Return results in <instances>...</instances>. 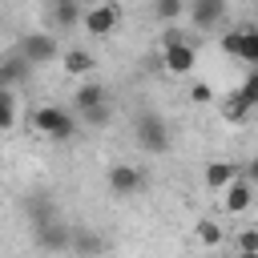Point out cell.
I'll use <instances>...</instances> for the list:
<instances>
[{
    "label": "cell",
    "instance_id": "cell-5",
    "mask_svg": "<svg viewBox=\"0 0 258 258\" xmlns=\"http://www.w3.org/2000/svg\"><path fill=\"white\" fill-rule=\"evenodd\" d=\"M105 185H109V194H113V198L129 202V198H137V194H141L145 173H141L133 161H113V165H109V173H105Z\"/></svg>",
    "mask_w": 258,
    "mask_h": 258
},
{
    "label": "cell",
    "instance_id": "cell-23",
    "mask_svg": "<svg viewBox=\"0 0 258 258\" xmlns=\"http://www.w3.org/2000/svg\"><path fill=\"white\" fill-rule=\"evenodd\" d=\"M222 52L226 56H242V28H230V32H222Z\"/></svg>",
    "mask_w": 258,
    "mask_h": 258
},
{
    "label": "cell",
    "instance_id": "cell-12",
    "mask_svg": "<svg viewBox=\"0 0 258 258\" xmlns=\"http://www.w3.org/2000/svg\"><path fill=\"white\" fill-rule=\"evenodd\" d=\"M69 254H73V258H101V254H105V238H101L97 230H89V226H77Z\"/></svg>",
    "mask_w": 258,
    "mask_h": 258
},
{
    "label": "cell",
    "instance_id": "cell-3",
    "mask_svg": "<svg viewBox=\"0 0 258 258\" xmlns=\"http://www.w3.org/2000/svg\"><path fill=\"white\" fill-rule=\"evenodd\" d=\"M133 141L145 149V153H165L169 149V125L161 113H141L133 121Z\"/></svg>",
    "mask_w": 258,
    "mask_h": 258
},
{
    "label": "cell",
    "instance_id": "cell-2",
    "mask_svg": "<svg viewBox=\"0 0 258 258\" xmlns=\"http://www.w3.org/2000/svg\"><path fill=\"white\" fill-rule=\"evenodd\" d=\"M32 129L40 137H48V141H69L77 133V117L69 109H60V105H40L32 113Z\"/></svg>",
    "mask_w": 258,
    "mask_h": 258
},
{
    "label": "cell",
    "instance_id": "cell-29",
    "mask_svg": "<svg viewBox=\"0 0 258 258\" xmlns=\"http://www.w3.org/2000/svg\"><path fill=\"white\" fill-rule=\"evenodd\" d=\"M222 258H238V254H222Z\"/></svg>",
    "mask_w": 258,
    "mask_h": 258
},
{
    "label": "cell",
    "instance_id": "cell-10",
    "mask_svg": "<svg viewBox=\"0 0 258 258\" xmlns=\"http://www.w3.org/2000/svg\"><path fill=\"white\" fill-rule=\"evenodd\" d=\"M226 16V0H189V20L194 28H218Z\"/></svg>",
    "mask_w": 258,
    "mask_h": 258
},
{
    "label": "cell",
    "instance_id": "cell-15",
    "mask_svg": "<svg viewBox=\"0 0 258 258\" xmlns=\"http://www.w3.org/2000/svg\"><path fill=\"white\" fill-rule=\"evenodd\" d=\"M194 234H198V242H202L206 250H218V246H226V226H222L218 218H198Z\"/></svg>",
    "mask_w": 258,
    "mask_h": 258
},
{
    "label": "cell",
    "instance_id": "cell-1",
    "mask_svg": "<svg viewBox=\"0 0 258 258\" xmlns=\"http://www.w3.org/2000/svg\"><path fill=\"white\" fill-rule=\"evenodd\" d=\"M161 64H165V73H173V77H189L194 64H198V40L169 24V28L161 32Z\"/></svg>",
    "mask_w": 258,
    "mask_h": 258
},
{
    "label": "cell",
    "instance_id": "cell-21",
    "mask_svg": "<svg viewBox=\"0 0 258 258\" xmlns=\"http://www.w3.org/2000/svg\"><path fill=\"white\" fill-rule=\"evenodd\" d=\"M0 125L4 129H16V93L12 89L0 93Z\"/></svg>",
    "mask_w": 258,
    "mask_h": 258
},
{
    "label": "cell",
    "instance_id": "cell-27",
    "mask_svg": "<svg viewBox=\"0 0 258 258\" xmlns=\"http://www.w3.org/2000/svg\"><path fill=\"white\" fill-rule=\"evenodd\" d=\"M242 177H246L250 185H258V157H250V161L242 165Z\"/></svg>",
    "mask_w": 258,
    "mask_h": 258
},
{
    "label": "cell",
    "instance_id": "cell-7",
    "mask_svg": "<svg viewBox=\"0 0 258 258\" xmlns=\"http://www.w3.org/2000/svg\"><path fill=\"white\" fill-rule=\"evenodd\" d=\"M117 20H121V8L113 4V0H97V4H89L85 8V32L89 36H113L117 32Z\"/></svg>",
    "mask_w": 258,
    "mask_h": 258
},
{
    "label": "cell",
    "instance_id": "cell-26",
    "mask_svg": "<svg viewBox=\"0 0 258 258\" xmlns=\"http://www.w3.org/2000/svg\"><path fill=\"white\" fill-rule=\"evenodd\" d=\"M81 117H85V125H105L109 121V105L105 109H93V113H81Z\"/></svg>",
    "mask_w": 258,
    "mask_h": 258
},
{
    "label": "cell",
    "instance_id": "cell-19",
    "mask_svg": "<svg viewBox=\"0 0 258 258\" xmlns=\"http://www.w3.org/2000/svg\"><path fill=\"white\" fill-rule=\"evenodd\" d=\"M222 113H226V117H230V121H246V117H250V113H254V109H250V105H246V101H242V93H238V89H234V93H230V97H226V105H222Z\"/></svg>",
    "mask_w": 258,
    "mask_h": 258
},
{
    "label": "cell",
    "instance_id": "cell-9",
    "mask_svg": "<svg viewBox=\"0 0 258 258\" xmlns=\"http://www.w3.org/2000/svg\"><path fill=\"white\" fill-rule=\"evenodd\" d=\"M73 105H77V113L105 109V105H109V89H105L97 77H89V81H81V85H77V93H73Z\"/></svg>",
    "mask_w": 258,
    "mask_h": 258
},
{
    "label": "cell",
    "instance_id": "cell-30",
    "mask_svg": "<svg viewBox=\"0 0 258 258\" xmlns=\"http://www.w3.org/2000/svg\"><path fill=\"white\" fill-rule=\"evenodd\" d=\"M77 4H85V0H77Z\"/></svg>",
    "mask_w": 258,
    "mask_h": 258
},
{
    "label": "cell",
    "instance_id": "cell-11",
    "mask_svg": "<svg viewBox=\"0 0 258 258\" xmlns=\"http://www.w3.org/2000/svg\"><path fill=\"white\" fill-rule=\"evenodd\" d=\"M222 202H226V214H230V218H238V214H246V210L254 206V185H250L246 177H238V181L222 194Z\"/></svg>",
    "mask_w": 258,
    "mask_h": 258
},
{
    "label": "cell",
    "instance_id": "cell-28",
    "mask_svg": "<svg viewBox=\"0 0 258 258\" xmlns=\"http://www.w3.org/2000/svg\"><path fill=\"white\" fill-rule=\"evenodd\" d=\"M238 258H258V250H246V254H238Z\"/></svg>",
    "mask_w": 258,
    "mask_h": 258
},
{
    "label": "cell",
    "instance_id": "cell-16",
    "mask_svg": "<svg viewBox=\"0 0 258 258\" xmlns=\"http://www.w3.org/2000/svg\"><path fill=\"white\" fill-rule=\"evenodd\" d=\"M52 24L56 28L85 24V4H77V0H52Z\"/></svg>",
    "mask_w": 258,
    "mask_h": 258
},
{
    "label": "cell",
    "instance_id": "cell-17",
    "mask_svg": "<svg viewBox=\"0 0 258 258\" xmlns=\"http://www.w3.org/2000/svg\"><path fill=\"white\" fill-rule=\"evenodd\" d=\"M24 210H28V218H32V230L44 226V222H52V218H60L56 206H52V198H44V194H32V198L24 202Z\"/></svg>",
    "mask_w": 258,
    "mask_h": 258
},
{
    "label": "cell",
    "instance_id": "cell-24",
    "mask_svg": "<svg viewBox=\"0 0 258 258\" xmlns=\"http://www.w3.org/2000/svg\"><path fill=\"white\" fill-rule=\"evenodd\" d=\"M189 101H194V105H210V101H214V85H210V81H194V85H189Z\"/></svg>",
    "mask_w": 258,
    "mask_h": 258
},
{
    "label": "cell",
    "instance_id": "cell-25",
    "mask_svg": "<svg viewBox=\"0 0 258 258\" xmlns=\"http://www.w3.org/2000/svg\"><path fill=\"white\" fill-rule=\"evenodd\" d=\"M238 93H242V101H246L250 109H258V73H250V77L242 81V89H238Z\"/></svg>",
    "mask_w": 258,
    "mask_h": 258
},
{
    "label": "cell",
    "instance_id": "cell-4",
    "mask_svg": "<svg viewBox=\"0 0 258 258\" xmlns=\"http://www.w3.org/2000/svg\"><path fill=\"white\" fill-rule=\"evenodd\" d=\"M16 52H20L32 69L52 64V60H60V56H64V48L56 44V36H52V32H28V36L16 44Z\"/></svg>",
    "mask_w": 258,
    "mask_h": 258
},
{
    "label": "cell",
    "instance_id": "cell-22",
    "mask_svg": "<svg viewBox=\"0 0 258 258\" xmlns=\"http://www.w3.org/2000/svg\"><path fill=\"white\" fill-rule=\"evenodd\" d=\"M246 250H258V226L238 230V238H234V254H246Z\"/></svg>",
    "mask_w": 258,
    "mask_h": 258
},
{
    "label": "cell",
    "instance_id": "cell-14",
    "mask_svg": "<svg viewBox=\"0 0 258 258\" xmlns=\"http://www.w3.org/2000/svg\"><path fill=\"white\" fill-rule=\"evenodd\" d=\"M28 73H32V64H28L20 52H12V56H4V64H0V85H4V89H16Z\"/></svg>",
    "mask_w": 258,
    "mask_h": 258
},
{
    "label": "cell",
    "instance_id": "cell-13",
    "mask_svg": "<svg viewBox=\"0 0 258 258\" xmlns=\"http://www.w3.org/2000/svg\"><path fill=\"white\" fill-rule=\"evenodd\" d=\"M60 60H64V73H69V77H85V81H89L93 69H97V56H93L89 48H64Z\"/></svg>",
    "mask_w": 258,
    "mask_h": 258
},
{
    "label": "cell",
    "instance_id": "cell-8",
    "mask_svg": "<svg viewBox=\"0 0 258 258\" xmlns=\"http://www.w3.org/2000/svg\"><path fill=\"white\" fill-rule=\"evenodd\" d=\"M242 177V165L238 161H226V157H214V161H206V169H202V181L210 185V189H230L234 181Z\"/></svg>",
    "mask_w": 258,
    "mask_h": 258
},
{
    "label": "cell",
    "instance_id": "cell-31",
    "mask_svg": "<svg viewBox=\"0 0 258 258\" xmlns=\"http://www.w3.org/2000/svg\"><path fill=\"white\" fill-rule=\"evenodd\" d=\"M254 73H258V64H254Z\"/></svg>",
    "mask_w": 258,
    "mask_h": 258
},
{
    "label": "cell",
    "instance_id": "cell-20",
    "mask_svg": "<svg viewBox=\"0 0 258 258\" xmlns=\"http://www.w3.org/2000/svg\"><path fill=\"white\" fill-rule=\"evenodd\" d=\"M238 60L258 64V28H254V24H246V28H242V56H238Z\"/></svg>",
    "mask_w": 258,
    "mask_h": 258
},
{
    "label": "cell",
    "instance_id": "cell-18",
    "mask_svg": "<svg viewBox=\"0 0 258 258\" xmlns=\"http://www.w3.org/2000/svg\"><path fill=\"white\" fill-rule=\"evenodd\" d=\"M153 12H157V20L173 24L181 12H189V4H185V0H153Z\"/></svg>",
    "mask_w": 258,
    "mask_h": 258
},
{
    "label": "cell",
    "instance_id": "cell-6",
    "mask_svg": "<svg viewBox=\"0 0 258 258\" xmlns=\"http://www.w3.org/2000/svg\"><path fill=\"white\" fill-rule=\"evenodd\" d=\"M73 234H77V226L64 222V218H52V222H44V226L32 230L36 246L48 250V254H69V250H73Z\"/></svg>",
    "mask_w": 258,
    "mask_h": 258
}]
</instances>
